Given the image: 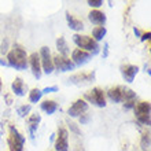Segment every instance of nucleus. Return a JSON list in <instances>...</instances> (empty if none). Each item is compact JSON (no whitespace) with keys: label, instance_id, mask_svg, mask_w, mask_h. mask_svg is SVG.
Listing matches in <instances>:
<instances>
[{"label":"nucleus","instance_id":"nucleus-1","mask_svg":"<svg viewBox=\"0 0 151 151\" xmlns=\"http://www.w3.org/2000/svg\"><path fill=\"white\" fill-rule=\"evenodd\" d=\"M28 58L29 55L26 54V50L21 44H14L11 50H8L7 52L8 66L17 70H25L28 68Z\"/></svg>","mask_w":151,"mask_h":151},{"label":"nucleus","instance_id":"nucleus-2","mask_svg":"<svg viewBox=\"0 0 151 151\" xmlns=\"http://www.w3.org/2000/svg\"><path fill=\"white\" fill-rule=\"evenodd\" d=\"M72 37H73V43H74L80 50L89 52V54H92V56L96 55V54H99L100 45H99V43H96L92 37L85 36V35H78V33L73 35Z\"/></svg>","mask_w":151,"mask_h":151},{"label":"nucleus","instance_id":"nucleus-3","mask_svg":"<svg viewBox=\"0 0 151 151\" xmlns=\"http://www.w3.org/2000/svg\"><path fill=\"white\" fill-rule=\"evenodd\" d=\"M8 131H10V136L7 137V144L10 151H24V144L26 140L25 136L14 125H10Z\"/></svg>","mask_w":151,"mask_h":151},{"label":"nucleus","instance_id":"nucleus-4","mask_svg":"<svg viewBox=\"0 0 151 151\" xmlns=\"http://www.w3.org/2000/svg\"><path fill=\"white\" fill-rule=\"evenodd\" d=\"M84 100L87 103H91L96 107H106V92L99 87L92 88L91 91L84 93Z\"/></svg>","mask_w":151,"mask_h":151},{"label":"nucleus","instance_id":"nucleus-5","mask_svg":"<svg viewBox=\"0 0 151 151\" xmlns=\"http://www.w3.org/2000/svg\"><path fill=\"white\" fill-rule=\"evenodd\" d=\"M135 118L140 125H150V111H151V104L150 102H137L135 104Z\"/></svg>","mask_w":151,"mask_h":151},{"label":"nucleus","instance_id":"nucleus-6","mask_svg":"<svg viewBox=\"0 0 151 151\" xmlns=\"http://www.w3.org/2000/svg\"><path fill=\"white\" fill-rule=\"evenodd\" d=\"M40 56V63H41V70H43L45 74H51L55 69H54V63H52V55H51V50L44 45V47L40 48L39 52Z\"/></svg>","mask_w":151,"mask_h":151},{"label":"nucleus","instance_id":"nucleus-7","mask_svg":"<svg viewBox=\"0 0 151 151\" xmlns=\"http://www.w3.org/2000/svg\"><path fill=\"white\" fill-rule=\"evenodd\" d=\"M52 63H54V69H56L60 73L76 70V65L73 63L69 56H62L59 54H56V55L52 56Z\"/></svg>","mask_w":151,"mask_h":151},{"label":"nucleus","instance_id":"nucleus-8","mask_svg":"<svg viewBox=\"0 0 151 151\" xmlns=\"http://www.w3.org/2000/svg\"><path fill=\"white\" fill-rule=\"evenodd\" d=\"M55 147L56 151H69V131L66 128H59L56 132Z\"/></svg>","mask_w":151,"mask_h":151},{"label":"nucleus","instance_id":"nucleus-9","mask_svg":"<svg viewBox=\"0 0 151 151\" xmlns=\"http://www.w3.org/2000/svg\"><path fill=\"white\" fill-rule=\"evenodd\" d=\"M88 111V103L84 99H77L68 109V115L72 118H78L81 114Z\"/></svg>","mask_w":151,"mask_h":151},{"label":"nucleus","instance_id":"nucleus-10","mask_svg":"<svg viewBox=\"0 0 151 151\" xmlns=\"http://www.w3.org/2000/svg\"><path fill=\"white\" fill-rule=\"evenodd\" d=\"M119 70H121V76H122V78L125 83H133V80H135V77L137 76V73H139V66H136V65H121V68H119Z\"/></svg>","mask_w":151,"mask_h":151},{"label":"nucleus","instance_id":"nucleus-11","mask_svg":"<svg viewBox=\"0 0 151 151\" xmlns=\"http://www.w3.org/2000/svg\"><path fill=\"white\" fill-rule=\"evenodd\" d=\"M28 66H30L32 74L35 76V78L40 80L43 76V70H41V63H40V56L37 52H32L28 58Z\"/></svg>","mask_w":151,"mask_h":151},{"label":"nucleus","instance_id":"nucleus-12","mask_svg":"<svg viewBox=\"0 0 151 151\" xmlns=\"http://www.w3.org/2000/svg\"><path fill=\"white\" fill-rule=\"evenodd\" d=\"M91 59H92V54H89V52L83 51V50H80V48L73 50V52H72V62L76 65V68H77V66H83V65L88 63Z\"/></svg>","mask_w":151,"mask_h":151},{"label":"nucleus","instance_id":"nucleus-13","mask_svg":"<svg viewBox=\"0 0 151 151\" xmlns=\"http://www.w3.org/2000/svg\"><path fill=\"white\" fill-rule=\"evenodd\" d=\"M69 81L72 84H88L91 81H95V72H89V73H76V74L69 77Z\"/></svg>","mask_w":151,"mask_h":151},{"label":"nucleus","instance_id":"nucleus-14","mask_svg":"<svg viewBox=\"0 0 151 151\" xmlns=\"http://www.w3.org/2000/svg\"><path fill=\"white\" fill-rule=\"evenodd\" d=\"M106 96L113 103H122L124 102V87H121V85L111 87L106 92Z\"/></svg>","mask_w":151,"mask_h":151},{"label":"nucleus","instance_id":"nucleus-15","mask_svg":"<svg viewBox=\"0 0 151 151\" xmlns=\"http://www.w3.org/2000/svg\"><path fill=\"white\" fill-rule=\"evenodd\" d=\"M11 89H12V93H14L15 96H19V98L25 96L26 95V92H28V88H26L24 80L21 78V77H17V78L12 81Z\"/></svg>","mask_w":151,"mask_h":151},{"label":"nucleus","instance_id":"nucleus-16","mask_svg":"<svg viewBox=\"0 0 151 151\" xmlns=\"http://www.w3.org/2000/svg\"><path fill=\"white\" fill-rule=\"evenodd\" d=\"M88 19L89 22L93 25H98V26H104L106 24V15H104V12H102L100 10H92L89 14H88Z\"/></svg>","mask_w":151,"mask_h":151},{"label":"nucleus","instance_id":"nucleus-17","mask_svg":"<svg viewBox=\"0 0 151 151\" xmlns=\"http://www.w3.org/2000/svg\"><path fill=\"white\" fill-rule=\"evenodd\" d=\"M66 21H68L69 28L72 29V30H74V32H81V30L84 29L83 21L78 19V18H76V17L72 15L69 11L66 12Z\"/></svg>","mask_w":151,"mask_h":151},{"label":"nucleus","instance_id":"nucleus-18","mask_svg":"<svg viewBox=\"0 0 151 151\" xmlns=\"http://www.w3.org/2000/svg\"><path fill=\"white\" fill-rule=\"evenodd\" d=\"M41 121V115L39 113L36 114H32L28 117V125H29V132H30V136L35 137V133H36L37 128H39V124Z\"/></svg>","mask_w":151,"mask_h":151},{"label":"nucleus","instance_id":"nucleus-19","mask_svg":"<svg viewBox=\"0 0 151 151\" xmlns=\"http://www.w3.org/2000/svg\"><path fill=\"white\" fill-rule=\"evenodd\" d=\"M58 103H56L55 100H43L41 102V104H40V109L43 110L44 113H47L48 115H51V114H54V113L58 110Z\"/></svg>","mask_w":151,"mask_h":151},{"label":"nucleus","instance_id":"nucleus-20","mask_svg":"<svg viewBox=\"0 0 151 151\" xmlns=\"http://www.w3.org/2000/svg\"><path fill=\"white\" fill-rule=\"evenodd\" d=\"M56 50H58V54H59V55H62V56L69 55L70 50H69V45L63 37H58V39H56Z\"/></svg>","mask_w":151,"mask_h":151},{"label":"nucleus","instance_id":"nucleus-21","mask_svg":"<svg viewBox=\"0 0 151 151\" xmlns=\"http://www.w3.org/2000/svg\"><path fill=\"white\" fill-rule=\"evenodd\" d=\"M106 33H107V29L104 28V26H96L92 30V39L95 40L96 43H99V41H102L104 39Z\"/></svg>","mask_w":151,"mask_h":151},{"label":"nucleus","instance_id":"nucleus-22","mask_svg":"<svg viewBox=\"0 0 151 151\" xmlns=\"http://www.w3.org/2000/svg\"><path fill=\"white\" fill-rule=\"evenodd\" d=\"M28 98H29V102H30V103H37V102H40L41 98H43V92H41V89H39V88H33V89L29 91Z\"/></svg>","mask_w":151,"mask_h":151},{"label":"nucleus","instance_id":"nucleus-23","mask_svg":"<svg viewBox=\"0 0 151 151\" xmlns=\"http://www.w3.org/2000/svg\"><path fill=\"white\" fill-rule=\"evenodd\" d=\"M136 99H137L136 92L132 91L131 88L124 87V103H125V102H135Z\"/></svg>","mask_w":151,"mask_h":151},{"label":"nucleus","instance_id":"nucleus-24","mask_svg":"<svg viewBox=\"0 0 151 151\" xmlns=\"http://www.w3.org/2000/svg\"><path fill=\"white\" fill-rule=\"evenodd\" d=\"M30 110H32V106H30V104H21L19 107L17 109V114L19 115L21 118H25V117L29 115Z\"/></svg>","mask_w":151,"mask_h":151},{"label":"nucleus","instance_id":"nucleus-25","mask_svg":"<svg viewBox=\"0 0 151 151\" xmlns=\"http://www.w3.org/2000/svg\"><path fill=\"white\" fill-rule=\"evenodd\" d=\"M148 147H150V131L144 132L142 136V148L146 151Z\"/></svg>","mask_w":151,"mask_h":151},{"label":"nucleus","instance_id":"nucleus-26","mask_svg":"<svg viewBox=\"0 0 151 151\" xmlns=\"http://www.w3.org/2000/svg\"><path fill=\"white\" fill-rule=\"evenodd\" d=\"M91 121V115L88 114V113H84V114H81L78 117V122L81 124V125H85V124H88Z\"/></svg>","mask_w":151,"mask_h":151},{"label":"nucleus","instance_id":"nucleus-27","mask_svg":"<svg viewBox=\"0 0 151 151\" xmlns=\"http://www.w3.org/2000/svg\"><path fill=\"white\" fill-rule=\"evenodd\" d=\"M88 6H91L92 8L98 10L99 7L103 6V0H88Z\"/></svg>","mask_w":151,"mask_h":151},{"label":"nucleus","instance_id":"nucleus-28","mask_svg":"<svg viewBox=\"0 0 151 151\" xmlns=\"http://www.w3.org/2000/svg\"><path fill=\"white\" fill-rule=\"evenodd\" d=\"M68 125H69V129H70V131H72L73 133H76V135H81V129H80V128L77 127V124L72 122V121H69Z\"/></svg>","mask_w":151,"mask_h":151},{"label":"nucleus","instance_id":"nucleus-29","mask_svg":"<svg viewBox=\"0 0 151 151\" xmlns=\"http://www.w3.org/2000/svg\"><path fill=\"white\" fill-rule=\"evenodd\" d=\"M8 40L7 39H4L3 41H1V45H0V52L3 54V55H7V52H8Z\"/></svg>","mask_w":151,"mask_h":151},{"label":"nucleus","instance_id":"nucleus-30","mask_svg":"<svg viewBox=\"0 0 151 151\" xmlns=\"http://www.w3.org/2000/svg\"><path fill=\"white\" fill-rule=\"evenodd\" d=\"M58 85H51V87H45L44 89H41V92H43V95L44 93H52V92H58Z\"/></svg>","mask_w":151,"mask_h":151},{"label":"nucleus","instance_id":"nucleus-31","mask_svg":"<svg viewBox=\"0 0 151 151\" xmlns=\"http://www.w3.org/2000/svg\"><path fill=\"white\" fill-rule=\"evenodd\" d=\"M135 104H136V100L135 102H125V103H124V109H125V110H131V109L135 107Z\"/></svg>","mask_w":151,"mask_h":151},{"label":"nucleus","instance_id":"nucleus-32","mask_svg":"<svg viewBox=\"0 0 151 151\" xmlns=\"http://www.w3.org/2000/svg\"><path fill=\"white\" fill-rule=\"evenodd\" d=\"M150 36H151V32H150V30H148V32H144V33H142V36H140V40H142V41L150 40Z\"/></svg>","mask_w":151,"mask_h":151},{"label":"nucleus","instance_id":"nucleus-33","mask_svg":"<svg viewBox=\"0 0 151 151\" xmlns=\"http://www.w3.org/2000/svg\"><path fill=\"white\" fill-rule=\"evenodd\" d=\"M133 33L136 35V37H140V36H142V32H140L137 28H133Z\"/></svg>","mask_w":151,"mask_h":151},{"label":"nucleus","instance_id":"nucleus-34","mask_svg":"<svg viewBox=\"0 0 151 151\" xmlns=\"http://www.w3.org/2000/svg\"><path fill=\"white\" fill-rule=\"evenodd\" d=\"M107 54H109V44H104V54H103L104 58L107 56Z\"/></svg>","mask_w":151,"mask_h":151},{"label":"nucleus","instance_id":"nucleus-35","mask_svg":"<svg viewBox=\"0 0 151 151\" xmlns=\"http://www.w3.org/2000/svg\"><path fill=\"white\" fill-rule=\"evenodd\" d=\"M6 100H7V104H11L12 103V99L10 95H6Z\"/></svg>","mask_w":151,"mask_h":151},{"label":"nucleus","instance_id":"nucleus-36","mask_svg":"<svg viewBox=\"0 0 151 151\" xmlns=\"http://www.w3.org/2000/svg\"><path fill=\"white\" fill-rule=\"evenodd\" d=\"M0 66H8L7 60H3V59H0Z\"/></svg>","mask_w":151,"mask_h":151},{"label":"nucleus","instance_id":"nucleus-37","mask_svg":"<svg viewBox=\"0 0 151 151\" xmlns=\"http://www.w3.org/2000/svg\"><path fill=\"white\" fill-rule=\"evenodd\" d=\"M0 89H1V78H0Z\"/></svg>","mask_w":151,"mask_h":151}]
</instances>
